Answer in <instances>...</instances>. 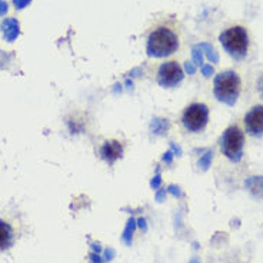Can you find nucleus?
Segmentation results:
<instances>
[{"label":"nucleus","mask_w":263,"mask_h":263,"mask_svg":"<svg viewBox=\"0 0 263 263\" xmlns=\"http://www.w3.org/2000/svg\"><path fill=\"white\" fill-rule=\"evenodd\" d=\"M179 49V36L170 27L159 26L148 37L146 52L150 57H166Z\"/></svg>","instance_id":"obj_1"},{"label":"nucleus","mask_w":263,"mask_h":263,"mask_svg":"<svg viewBox=\"0 0 263 263\" xmlns=\"http://www.w3.org/2000/svg\"><path fill=\"white\" fill-rule=\"evenodd\" d=\"M213 92L218 100L226 105H235L241 95V77L235 72H222L215 77Z\"/></svg>","instance_id":"obj_2"},{"label":"nucleus","mask_w":263,"mask_h":263,"mask_svg":"<svg viewBox=\"0 0 263 263\" xmlns=\"http://www.w3.org/2000/svg\"><path fill=\"white\" fill-rule=\"evenodd\" d=\"M222 46L235 59H243L249 49V34L242 26H232L219 36Z\"/></svg>","instance_id":"obj_3"},{"label":"nucleus","mask_w":263,"mask_h":263,"mask_svg":"<svg viewBox=\"0 0 263 263\" xmlns=\"http://www.w3.org/2000/svg\"><path fill=\"white\" fill-rule=\"evenodd\" d=\"M245 133L239 126H231L226 129L221 139V148L223 155L232 162H241L243 158Z\"/></svg>","instance_id":"obj_4"},{"label":"nucleus","mask_w":263,"mask_h":263,"mask_svg":"<svg viewBox=\"0 0 263 263\" xmlns=\"http://www.w3.org/2000/svg\"><path fill=\"white\" fill-rule=\"evenodd\" d=\"M209 120V109L203 103H192L188 106L182 115V123L186 130L192 133L202 132Z\"/></svg>","instance_id":"obj_5"},{"label":"nucleus","mask_w":263,"mask_h":263,"mask_svg":"<svg viewBox=\"0 0 263 263\" xmlns=\"http://www.w3.org/2000/svg\"><path fill=\"white\" fill-rule=\"evenodd\" d=\"M183 79V69L176 60L163 63L158 70V83L163 87H173Z\"/></svg>","instance_id":"obj_6"},{"label":"nucleus","mask_w":263,"mask_h":263,"mask_svg":"<svg viewBox=\"0 0 263 263\" xmlns=\"http://www.w3.org/2000/svg\"><path fill=\"white\" fill-rule=\"evenodd\" d=\"M245 127L246 132L252 136H262L263 135V106H253L252 109L245 115Z\"/></svg>","instance_id":"obj_7"},{"label":"nucleus","mask_w":263,"mask_h":263,"mask_svg":"<svg viewBox=\"0 0 263 263\" xmlns=\"http://www.w3.org/2000/svg\"><path fill=\"white\" fill-rule=\"evenodd\" d=\"M100 158L106 160L109 165H113L119 158L123 155V145L117 140H107L100 146Z\"/></svg>","instance_id":"obj_8"},{"label":"nucleus","mask_w":263,"mask_h":263,"mask_svg":"<svg viewBox=\"0 0 263 263\" xmlns=\"http://www.w3.org/2000/svg\"><path fill=\"white\" fill-rule=\"evenodd\" d=\"M0 30H1V34H3L4 40L14 42L19 37V34H20V23L17 21V19H14V17H7V19H4V20L1 21Z\"/></svg>","instance_id":"obj_9"},{"label":"nucleus","mask_w":263,"mask_h":263,"mask_svg":"<svg viewBox=\"0 0 263 263\" xmlns=\"http://www.w3.org/2000/svg\"><path fill=\"white\" fill-rule=\"evenodd\" d=\"M13 243V229L4 221H0V251L10 248Z\"/></svg>","instance_id":"obj_10"},{"label":"nucleus","mask_w":263,"mask_h":263,"mask_svg":"<svg viewBox=\"0 0 263 263\" xmlns=\"http://www.w3.org/2000/svg\"><path fill=\"white\" fill-rule=\"evenodd\" d=\"M246 189L252 193L255 198L263 199V176H251L245 182Z\"/></svg>","instance_id":"obj_11"},{"label":"nucleus","mask_w":263,"mask_h":263,"mask_svg":"<svg viewBox=\"0 0 263 263\" xmlns=\"http://www.w3.org/2000/svg\"><path fill=\"white\" fill-rule=\"evenodd\" d=\"M199 47L202 49L203 54L208 57V60H211L212 63H219V54H218L216 49L212 46L211 43H199Z\"/></svg>","instance_id":"obj_12"},{"label":"nucleus","mask_w":263,"mask_h":263,"mask_svg":"<svg viewBox=\"0 0 263 263\" xmlns=\"http://www.w3.org/2000/svg\"><path fill=\"white\" fill-rule=\"evenodd\" d=\"M137 223L133 218H130L126 223V228L123 231V235H122V239L126 245H132V238H133V233H135V229H136Z\"/></svg>","instance_id":"obj_13"},{"label":"nucleus","mask_w":263,"mask_h":263,"mask_svg":"<svg viewBox=\"0 0 263 263\" xmlns=\"http://www.w3.org/2000/svg\"><path fill=\"white\" fill-rule=\"evenodd\" d=\"M192 57H193V63L196 64V66H202V64H203V57H205V54H203L202 49L199 47V44L193 46V49H192Z\"/></svg>","instance_id":"obj_14"},{"label":"nucleus","mask_w":263,"mask_h":263,"mask_svg":"<svg viewBox=\"0 0 263 263\" xmlns=\"http://www.w3.org/2000/svg\"><path fill=\"white\" fill-rule=\"evenodd\" d=\"M212 159H213V152L212 150H209V152H206L202 158H200L199 160V166L203 170H206V169L209 168L211 166V163H212Z\"/></svg>","instance_id":"obj_15"},{"label":"nucleus","mask_w":263,"mask_h":263,"mask_svg":"<svg viewBox=\"0 0 263 263\" xmlns=\"http://www.w3.org/2000/svg\"><path fill=\"white\" fill-rule=\"evenodd\" d=\"M200 67H202V74H203L205 77H211L212 74L215 73V69H213L212 64H202Z\"/></svg>","instance_id":"obj_16"},{"label":"nucleus","mask_w":263,"mask_h":263,"mask_svg":"<svg viewBox=\"0 0 263 263\" xmlns=\"http://www.w3.org/2000/svg\"><path fill=\"white\" fill-rule=\"evenodd\" d=\"M30 1H32V0H13L14 7H16V9H19V10H20V9H24L26 6H29V4H30Z\"/></svg>","instance_id":"obj_17"},{"label":"nucleus","mask_w":263,"mask_h":263,"mask_svg":"<svg viewBox=\"0 0 263 263\" xmlns=\"http://www.w3.org/2000/svg\"><path fill=\"white\" fill-rule=\"evenodd\" d=\"M185 70H186V73L188 74H195V72H196V66H195V63H192V62H186V63H185Z\"/></svg>","instance_id":"obj_18"},{"label":"nucleus","mask_w":263,"mask_h":263,"mask_svg":"<svg viewBox=\"0 0 263 263\" xmlns=\"http://www.w3.org/2000/svg\"><path fill=\"white\" fill-rule=\"evenodd\" d=\"M256 89H258V93L263 99V73L261 74V77L258 79V83H256Z\"/></svg>","instance_id":"obj_19"},{"label":"nucleus","mask_w":263,"mask_h":263,"mask_svg":"<svg viewBox=\"0 0 263 263\" xmlns=\"http://www.w3.org/2000/svg\"><path fill=\"white\" fill-rule=\"evenodd\" d=\"M9 10V6L4 0H0V16H4Z\"/></svg>","instance_id":"obj_20"},{"label":"nucleus","mask_w":263,"mask_h":263,"mask_svg":"<svg viewBox=\"0 0 263 263\" xmlns=\"http://www.w3.org/2000/svg\"><path fill=\"white\" fill-rule=\"evenodd\" d=\"M115 258V251L113 249H106L105 251V261H112Z\"/></svg>","instance_id":"obj_21"},{"label":"nucleus","mask_w":263,"mask_h":263,"mask_svg":"<svg viewBox=\"0 0 263 263\" xmlns=\"http://www.w3.org/2000/svg\"><path fill=\"white\" fill-rule=\"evenodd\" d=\"M90 261H92V263H102L103 261H102V258L99 256V253H92L90 255Z\"/></svg>","instance_id":"obj_22"},{"label":"nucleus","mask_w":263,"mask_h":263,"mask_svg":"<svg viewBox=\"0 0 263 263\" xmlns=\"http://www.w3.org/2000/svg\"><path fill=\"white\" fill-rule=\"evenodd\" d=\"M169 192L175 196V198H178V196H182V193H180L179 188H175V186H170L169 188Z\"/></svg>","instance_id":"obj_23"},{"label":"nucleus","mask_w":263,"mask_h":263,"mask_svg":"<svg viewBox=\"0 0 263 263\" xmlns=\"http://www.w3.org/2000/svg\"><path fill=\"white\" fill-rule=\"evenodd\" d=\"M136 223H137V226H139V228H140L142 231H146V221H145L143 218H140V219H137Z\"/></svg>","instance_id":"obj_24"},{"label":"nucleus","mask_w":263,"mask_h":263,"mask_svg":"<svg viewBox=\"0 0 263 263\" xmlns=\"http://www.w3.org/2000/svg\"><path fill=\"white\" fill-rule=\"evenodd\" d=\"M160 182H162V180H160V176L158 175L155 179L152 180V188H153V189H158L159 186H160Z\"/></svg>","instance_id":"obj_25"},{"label":"nucleus","mask_w":263,"mask_h":263,"mask_svg":"<svg viewBox=\"0 0 263 263\" xmlns=\"http://www.w3.org/2000/svg\"><path fill=\"white\" fill-rule=\"evenodd\" d=\"M165 196H166V190H160V192H158V195H156V199L159 202H162V200H165Z\"/></svg>","instance_id":"obj_26"},{"label":"nucleus","mask_w":263,"mask_h":263,"mask_svg":"<svg viewBox=\"0 0 263 263\" xmlns=\"http://www.w3.org/2000/svg\"><path fill=\"white\" fill-rule=\"evenodd\" d=\"M92 249L95 251V253L102 252V248H100V245H99V243H92Z\"/></svg>","instance_id":"obj_27"},{"label":"nucleus","mask_w":263,"mask_h":263,"mask_svg":"<svg viewBox=\"0 0 263 263\" xmlns=\"http://www.w3.org/2000/svg\"><path fill=\"white\" fill-rule=\"evenodd\" d=\"M163 160H165V162H168V163H170V162H172V153H170V152H168V153L165 155Z\"/></svg>","instance_id":"obj_28"},{"label":"nucleus","mask_w":263,"mask_h":263,"mask_svg":"<svg viewBox=\"0 0 263 263\" xmlns=\"http://www.w3.org/2000/svg\"><path fill=\"white\" fill-rule=\"evenodd\" d=\"M189 263H200V261L198 259V258H193V259H192Z\"/></svg>","instance_id":"obj_29"}]
</instances>
